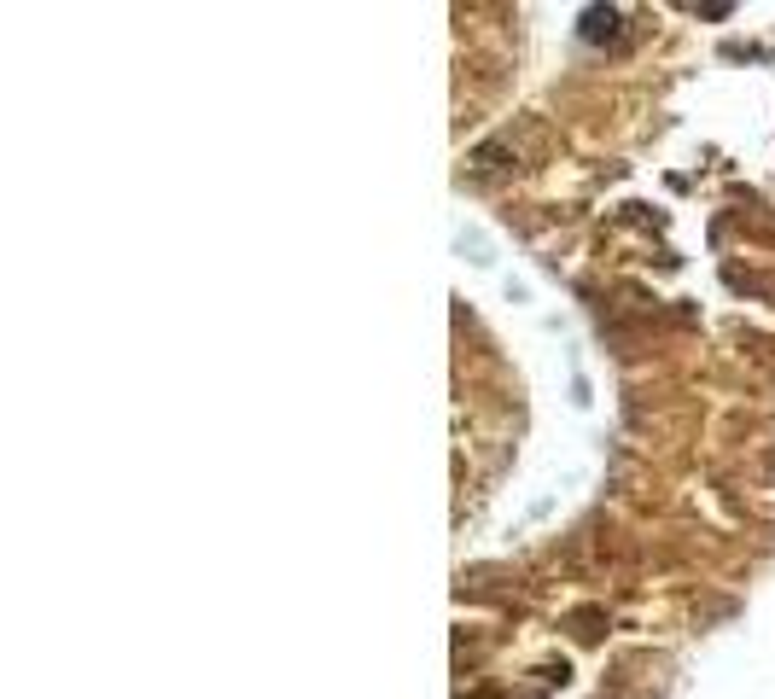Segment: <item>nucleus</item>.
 <instances>
[{"instance_id":"1","label":"nucleus","mask_w":775,"mask_h":699,"mask_svg":"<svg viewBox=\"0 0 775 699\" xmlns=\"http://www.w3.org/2000/svg\"><path fill=\"white\" fill-rule=\"evenodd\" d=\"M618 24H624L618 6H589V12H583V41H612Z\"/></svg>"}]
</instances>
